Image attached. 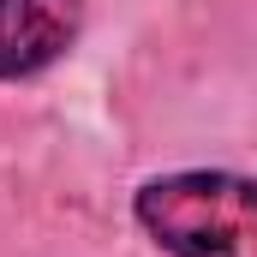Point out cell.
Here are the masks:
<instances>
[{
  "label": "cell",
  "instance_id": "2",
  "mask_svg": "<svg viewBox=\"0 0 257 257\" xmlns=\"http://www.w3.org/2000/svg\"><path fill=\"white\" fill-rule=\"evenodd\" d=\"M84 36V0H0V84L42 78Z\"/></svg>",
  "mask_w": 257,
  "mask_h": 257
},
{
  "label": "cell",
  "instance_id": "1",
  "mask_svg": "<svg viewBox=\"0 0 257 257\" xmlns=\"http://www.w3.org/2000/svg\"><path fill=\"white\" fill-rule=\"evenodd\" d=\"M132 221L168 257H257V174L174 168L132 192Z\"/></svg>",
  "mask_w": 257,
  "mask_h": 257
}]
</instances>
